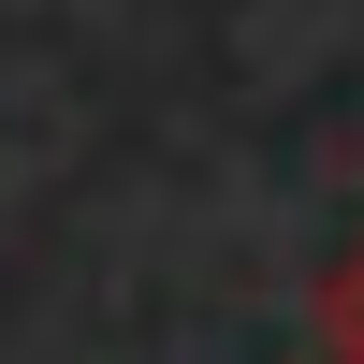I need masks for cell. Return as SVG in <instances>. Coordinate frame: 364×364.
Listing matches in <instances>:
<instances>
[{"label":"cell","instance_id":"cell-1","mask_svg":"<svg viewBox=\"0 0 364 364\" xmlns=\"http://www.w3.org/2000/svg\"><path fill=\"white\" fill-rule=\"evenodd\" d=\"M321 336H336V364H364V248L321 277Z\"/></svg>","mask_w":364,"mask_h":364}]
</instances>
